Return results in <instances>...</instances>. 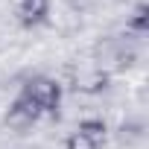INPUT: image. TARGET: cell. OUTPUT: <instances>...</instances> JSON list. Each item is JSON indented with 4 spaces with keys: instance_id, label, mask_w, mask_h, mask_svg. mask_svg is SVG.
Returning a JSON list of instances; mask_svg holds the SVG:
<instances>
[{
    "instance_id": "6da1fadb",
    "label": "cell",
    "mask_w": 149,
    "mask_h": 149,
    "mask_svg": "<svg viewBox=\"0 0 149 149\" xmlns=\"http://www.w3.org/2000/svg\"><path fill=\"white\" fill-rule=\"evenodd\" d=\"M21 97L41 114V117H56L61 108V85L53 76H32L21 85Z\"/></svg>"
},
{
    "instance_id": "7a4b0ae2",
    "label": "cell",
    "mask_w": 149,
    "mask_h": 149,
    "mask_svg": "<svg viewBox=\"0 0 149 149\" xmlns=\"http://www.w3.org/2000/svg\"><path fill=\"white\" fill-rule=\"evenodd\" d=\"M38 120H41V114H38L21 94L9 102V108H6V114H3V123H6L9 129H15V132H26V129H32Z\"/></svg>"
},
{
    "instance_id": "3957f363",
    "label": "cell",
    "mask_w": 149,
    "mask_h": 149,
    "mask_svg": "<svg viewBox=\"0 0 149 149\" xmlns=\"http://www.w3.org/2000/svg\"><path fill=\"white\" fill-rule=\"evenodd\" d=\"M18 21L26 29H35L50 21V0H18Z\"/></svg>"
},
{
    "instance_id": "277c9868",
    "label": "cell",
    "mask_w": 149,
    "mask_h": 149,
    "mask_svg": "<svg viewBox=\"0 0 149 149\" xmlns=\"http://www.w3.org/2000/svg\"><path fill=\"white\" fill-rule=\"evenodd\" d=\"M76 132L105 146V137H108V126H105V120H100V117H85V120H79Z\"/></svg>"
},
{
    "instance_id": "5b68a950",
    "label": "cell",
    "mask_w": 149,
    "mask_h": 149,
    "mask_svg": "<svg viewBox=\"0 0 149 149\" xmlns=\"http://www.w3.org/2000/svg\"><path fill=\"white\" fill-rule=\"evenodd\" d=\"M126 29L134 32V35H146V32H149V6H146V3H137V6H134V12H132L129 21H126Z\"/></svg>"
},
{
    "instance_id": "8992f818",
    "label": "cell",
    "mask_w": 149,
    "mask_h": 149,
    "mask_svg": "<svg viewBox=\"0 0 149 149\" xmlns=\"http://www.w3.org/2000/svg\"><path fill=\"white\" fill-rule=\"evenodd\" d=\"M64 149H102V143H97V140H91V137H85L79 132H73L64 140Z\"/></svg>"
}]
</instances>
